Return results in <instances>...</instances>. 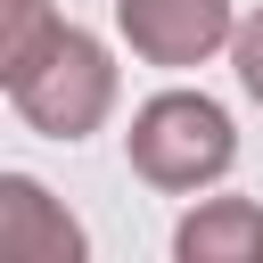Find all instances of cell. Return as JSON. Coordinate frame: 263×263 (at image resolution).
<instances>
[{"instance_id":"1","label":"cell","mask_w":263,"mask_h":263,"mask_svg":"<svg viewBox=\"0 0 263 263\" xmlns=\"http://www.w3.org/2000/svg\"><path fill=\"white\" fill-rule=\"evenodd\" d=\"M123 156H132V173H140L148 189L197 197V189H214V181L238 164V123H230V107L205 99V90H156V99L132 107Z\"/></svg>"},{"instance_id":"2","label":"cell","mask_w":263,"mask_h":263,"mask_svg":"<svg viewBox=\"0 0 263 263\" xmlns=\"http://www.w3.org/2000/svg\"><path fill=\"white\" fill-rule=\"evenodd\" d=\"M8 107H16V123L25 132H41V140H90L107 115H115V90H123V74H115V49L99 41V33H82V25H58L49 33V49L33 58V66H16L8 82Z\"/></svg>"},{"instance_id":"3","label":"cell","mask_w":263,"mask_h":263,"mask_svg":"<svg viewBox=\"0 0 263 263\" xmlns=\"http://www.w3.org/2000/svg\"><path fill=\"white\" fill-rule=\"evenodd\" d=\"M115 33L132 41L140 66H205L214 49H230L238 33V8L230 0H115Z\"/></svg>"},{"instance_id":"4","label":"cell","mask_w":263,"mask_h":263,"mask_svg":"<svg viewBox=\"0 0 263 263\" xmlns=\"http://www.w3.org/2000/svg\"><path fill=\"white\" fill-rule=\"evenodd\" d=\"M0 255L8 263H90V238L33 173H0Z\"/></svg>"},{"instance_id":"5","label":"cell","mask_w":263,"mask_h":263,"mask_svg":"<svg viewBox=\"0 0 263 263\" xmlns=\"http://www.w3.org/2000/svg\"><path fill=\"white\" fill-rule=\"evenodd\" d=\"M173 263H263V205L255 197H197L173 230Z\"/></svg>"},{"instance_id":"6","label":"cell","mask_w":263,"mask_h":263,"mask_svg":"<svg viewBox=\"0 0 263 263\" xmlns=\"http://www.w3.org/2000/svg\"><path fill=\"white\" fill-rule=\"evenodd\" d=\"M58 25H66V16H58L49 0H8V16H0V82H8L16 66H33Z\"/></svg>"},{"instance_id":"7","label":"cell","mask_w":263,"mask_h":263,"mask_svg":"<svg viewBox=\"0 0 263 263\" xmlns=\"http://www.w3.org/2000/svg\"><path fill=\"white\" fill-rule=\"evenodd\" d=\"M230 66H238V90L263 107V0L238 16V33H230Z\"/></svg>"}]
</instances>
